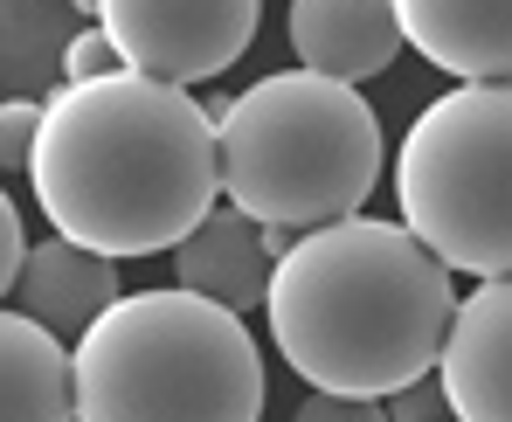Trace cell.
Listing matches in <instances>:
<instances>
[{
	"mask_svg": "<svg viewBox=\"0 0 512 422\" xmlns=\"http://www.w3.org/2000/svg\"><path fill=\"white\" fill-rule=\"evenodd\" d=\"M35 208L56 236L104 256L180 250L222 208V125L194 90L118 70L63 84L28 153Z\"/></svg>",
	"mask_w": 512,
	"mask_h": 422,
	"instance_id": "obj_1",
	"label": "cell"
},
{
	"mask_svg": "<svg viewBox=\"0 0 512 422\" xmlns=\"http://www.w3.org/2000/svg\"><path fill=\"white\" fill-rule=\"evenodd\" d=\"M270 339L298 381L326 395L388 402L436 374L457 319L450 263L402 222L346 215L305 229V243L270 277Z\"/></svg>",
	"mask_w": 512,
	"mask_h": 422,
	"instance_id": "obj_2",
	"label": "cell"
},
{
	"mask_svg": "<svg viewBox=\"0 0 512 422\" xmlns=\"http://www.w3.org/2000/svg\"><path fill=\"white\" fill-rule=\"evenodd\" d=\"M263 353L201 291H132L77 339V422H256Z\"/></svg>",
	"mask_w": 512,
	"mask_h": 422,
	"instance_id": "obj_3",
	"label": "cell"
},
{
	"mask_svg": "<svg viewBox=\"0 0 512 422\" xmlns=\"http://www.w3.org/2000/svg\"><path fill=\"white\" fill-rule=\"evenodd\" d=\"M222 201L256 222L326 229L367 208L381 187V118L360 84L319 70L263 77L222 104Z\"/></svg>",
	"mask_w": 512,
	"mask_h": 422,
	"instance_id": "obj_4",
	"label": "cell"
},
{
	"mask_svg": "<svg viewBox=\"0 0 512 422\" xmlns=\"http://www.w3.org/2000/svg\"><path fill=\"white\" fill-rule=\"evenodd\" d=\"M395 215L450 270L512 277V84H457L395 153Z\"/></svg>",
	"mask_w": 512,
	"mask_h": 422,
	"instance_id": "obj_5",
	"label": "cell"
},
{
	"mask_svg": "<svg viewBox=\"0 0 512 422\" xmlns=\"http://www.w3.org/2000/svg\"><path fill=\"white\" fill-rule=\"evenodd\" d=\"M97 28L118 42L125 70L160 84H215L263 28V0H97Z\"/></svg>",
	"mask_w": 512,
	"mask_h": 422,
	"instance_id": "obj_6",
	"label": "cell"
},
{
	"mask_svg": "<svg viewBox=\"0 0 512 422\" xmlns=\"http://www.w3.org/2000/svg\"><path fill=\"white\" fill-rule=\"evenodd\" d=\"M457 422H512V277H478L436 360Z\"/></svg>",
	"mask_w": 512,
	"mask_h": 422,
	"instance_id": "obj_7",
	"label": "cell"
},
{
	"mask_svg": "<svg viewBox=\"0 0 512 422\" xmlns=\"http://www.w3.org/2000/svg\"><path fill=\"white\" fill-rule=\"evenodd\" d=\"M284 28H291L298 70H319L333 84H367L409 49L395 0H291Z\"/></svg>",
	"mask_w": 512,
	"mask_h": 422,
	"instance_id": "obj_8",
	"label": "cell"
},
{
	"mask_svg": "<svg viewBox=\"0 0 512 422\" xmlns=\"http://www.w3.org/2000/svg\"><path fill=\"white\" fill-rule=\"evenodd\" d=\"M118 298H125L118 291V256L90 250V243H70V236H49V243H35L21 284L7 291V312H28L35 326H49L56 339L77 346Z\"/></svg>",
	"mask_w": 512,
	"mask_h": 422,
	"instance_id": "obj_9",
	"label": "cell"
},
{
	"mask_svg": "<svg viewBox=\"0 0 512 422\" xmlns=\"http://www.w3.org/2000/svg\"><path fill=\"white\" fill-rule=\"evenodd\" d=\"M409 49L457 84H512V0H395Z\"/></svg>",
	"mask_w": 512,
	"mask_h": 422,
	"instance_id": "obj_10",
	"label": "cell"
},
{
	"mask_svg": "<svg viewBox=\"0 0 512 422\" xmlns=\"http://www.w3.org/2000/svg\"><path fill=\"white\" fill-rule=\"evenodd\" d=\"M270 277H277V263L263 250V222L243 215V208H229V201L173 250V284L201 291V298H215L229 312L270 305Z\"/></svg>",
	"mask_w": 512,
	"mask_h": 422,
	"instance_id": "obj_11",
	"label": "cell"
},
{
	"mask_svg": "<svg viewBox=\"0 0 512 422\" xmlns=\"http://www.w3.org/2000/svg\"><path fill=\"white\" fill-rule=\"evenodd\" d=\"M0 422H77V346L35 326L28 312L0 319Z\"/></svg>",
	"mask_w": 512,
	"mask_h": 422,
	"instance_id": "obj_12",
	"label": "cell"
},
{
	"mask_svg": "<svg viewBox=\"0 0 512 422\" xmlns=\"http://www.w3.org/2000/svg\"><path fill=\"white\" fill-rule=\"evenodd\" d=\"M90 21L77 0H0V84L7 97H56L70 84V42Z\"/></svg>",
	"mask_w": 512,
	"mask_h": 422,
	"instance_id": "obj_13",
	"label": "cell"
},
{
	"mask_svg": "<svg viewBox=\"0 0 512 422\" xmlns=\"http://www.w3.org/2000/svg\"><path fill=\"white\" fill-rule=\"evenodd\" d=\"M35 139H42V97H7V104H0V167L28 173Z\"/></svg>",
	"mask_w": 512,
	"mask_h": 422,
	"instance_id": "obj_14",
	"label": "cell"
},
{
	"mask_svg": "<svg viewBox=\"0 0 512 422\" xmlns=\"http://www.w3.org/2000/svg\"><path fill=\"white\" fill-rule=\"evenodd\" d=\"M388 416L395 422H457V402H450L443 374H423V381H409V388L388 395Z\"/></svg>",
	"mask_w": 512,
	"mask_h": 422,
	"instance_id": "obj_15",
	"label": "cell"
},
{
	"mask_svg": "<svg viewBox=\"0 0 512 422\" xmlns=\"http://www.w3.org/2000/svg\"><path fill=\"white\" fill-rule=\"evenodd\" d=\"M291 422H395L388 416V402H367V395H326V388H312L305 402H298V416Z\"/></svg>",
	"mask_w": 512,
	"mask_h": 422,
	"instance_id": "obj_16",
	"label": "cell"
},
{
	"mask_svg": "<svg viewBox=\"0 0 512 422\" xmlns=\"http://www.w3.org/2000/svg\"><path fill=\"white\" fill-rule=\"evenodd\" d=\"M125 70V56H118V42L90 21L84 35L70 42V84H97V77H118Z\"/></svg>",
	"mask_w": 512,
	"mask_h": 422,
	"instance_id": "obj_17",
	"label": "cell"
},
{
	"mask_svg": "<svg viewBox=\"0 0 512 422\" xmlns=\"http://www.w3.org/2000/svg\"><path fill=\"white\" fill-rule=\"evenodd\" d=\"M28 222H21V208L14 201H0V291H14L21 284V270H28Z\"/></svg>",
	"mask_w": 512,
	"mask_h": 422,
	"instance_id": "obj_18",
	"label": "cell"
},
{
	"mask_svg": "<svg viewBox=\"0 0 512 422\" xmlns=\"http://www.w3.org/2000/svg\"><path fill=\"white\" fill-rule=\"evenodd\" d=\"M298 243H305V229H291V222H263V250H270V263H284Z\"/></svg>",
	"mask_w": 512,
	"mask_h": 422,
	"instance_id": "obj_19",
	"label": "cell"
}]
</instances>
